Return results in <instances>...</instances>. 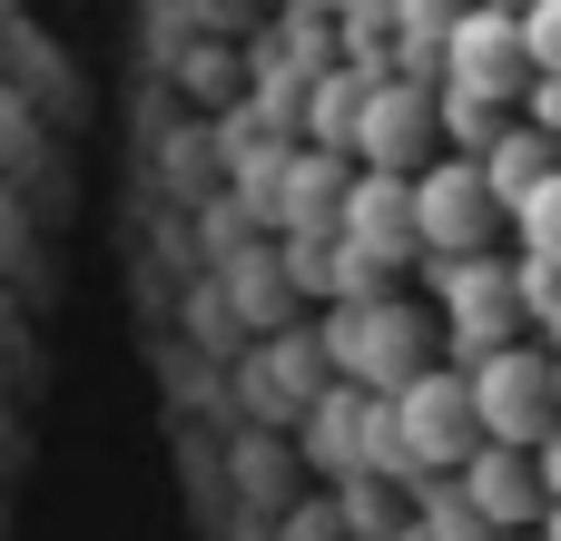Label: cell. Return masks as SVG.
I'll return each mask as SVG.
<instances>
[{
  "label": "cell",
  "instance_id": "cell-13",
  "mask_svg": "<svg viewBox=\"0 0 561 541\" xmlns=\"http://www.w3.org/2000/svg\"><path fill=\"white\" fill-rule=\"evenodd\" d=\"M483 10H533V0H483Z\"/></svg>",
  "mask_w": 561,
  "mask_h": 541
},
{
  "label": "cell",
  "instance_id": "cell-1",
  "mask_svg": "<svg viewBox=\"0 0 561 541\" xmlns=\"http://www.w3.org/2000/svg\"><path fill=\"white\" fill-rule=\"evenodd\" d=\"M424 286V306H434V325H444V345H434V365H454V375H473V365H493L503 345H523V286H513V256H463V266H424L414 276Z\"/></svg>",
  "mask_w": 561,
  "mask_h": 541
},
{
  "label": "cell",
  "instance_id": "cell-10",
  "mask_svg": "<svg viewBox=\"0 0 561 541\" xmlns=\"http://www.w3.org/2000/svg\"><path fill=\"white\" fill-rule=\"evenodd\" d=\"M463 10H473V0H394V30H404V39H454Z\"/></svg>",
  "mask_w": 561,
  "mask_h": 541
},
{
  "label": "cell",
  "instance_id": "cell-5",
  "mask_svg": "<svg viewBox=\"0 0 561 541\" xmlns=\"http://www.w3.org/2000/svg\"><path fill=\"white\" fill-rule=\"evenodd\" d=\"M444 89H463V99H493V108H513V99H533V49H523V10H463L454 20V39H444Z\"/></svg>",
  "mask_w": 561,
  "mask_h": 541
},
{
  "label": "cell",
  "instance_id": "cell-12",
  "mask_svg": "<svg viewBox=\"0 0 561 541\" xmlns=\"http://www.w3.org/2000/svg\"><path fill=\"white\" fill-rule=\"evenodd\" d=\"M542 345H552V365H561V315H552V325H542Z\"/></svg>",
  "mask_w": 561,
  "mask_h": 541
},
{
  "label": "cell",
  "instance_id": "cell-2",
  "mask_svg": "<svg viewBox=\"0 0 561 541\" xmlns=\"http://www.w3.org/2000/svg\"><path fill=\"white\" fill-rule=\"evenodd\" d=\"M473 434L493 444V453H542L561 434V365L552 345H503L493 365H473ZM473 444V453H483Z\"/></svg>",
  "mask_w": 561,
  "mask_h": 541
},
{
  "label": "cell",
  "instance_id": "cell-11",
  "mask_svg": "<svg viewBox=\"0 0 561 541\" xmlns=\"http://www.w3.org/2000/svg\"><path fill=\"white\" fill-rule=\"evenodd\" d=\"M345 30H394V0H335Z\"/></svg>",
  "mask_w": 561,
  "mask_h": 541
},
{
  "label": "cell",
  "instance_id": "cell-7",
  "mask_svg": "<svg viewBox=\"0 0 561 541\" xmlns=\"http://www.w3.org/2000/svg\"><path fill=\"white\" fill-rule=\"evenodd\" d=\"M542 177H561V138H552V128H533V118H513V128L493 138V158H483V187H493V207H503V217H523Z\"/></svg>",
  "mask_w": 561,
  "mask_h": 541
},
{
  "label": "cell",
  "instance_id": "cell-4",
  "mask_svg": "<svg viewBox=\"0 0 561 541\" xmlns=\"http://www.w3.org/2000/svg\"><path fill=\"white\" fill-rule=\"evenodd\" d=\"M434 158H444V89H414V79L365 89L355 168H365V177H424Z\"/></svg>",
  "mask_w": 561,
  "mask_h": 541
},
{
  "label": "cell",
  "instance_id": "cell-8",
  "mask_svg": "<svg viewBox=\"0 0 561 541\" xmlns=\"http://www.w3.org/2000/svg\"><path fill=\"white\" fill-rule=\"evenodd\" d=\"M513 237H523V256L561 266V177H542V187H533V207L513 217Z\"/></svg>",
  "mask_w": 561,
  "mask_h": 541
},
{
  "label": "cell",
  "instance_id": "cell-3",
  "mask_svg": "<svg viewBox=\"0 0 561 541\" xmlns=\"http://www.w3.org/2000/svg\"><path fill=\"white\" fill-rule=\"evenodd\" d=\"M414 227H424V266H463V256H493V237L513 227L483 187V158H434L414 177Z\"/></svg>",
  "mask_w": 561,
  "mask_h": 541
},
{
  "label": "cell",
  "instance_id": "cell-9",
  "mask_svg": "<svg viewBox=\"0 0 561 541\" xmlns=\"http://www.w3.org/2000/svg\"><path fill=\"white\" fill-rule=\"evenodd\" d=\"M523 49H533V79H561V0L523 10Z\"/></svg>",
  "mask_w": 561,
  "mask_h": 541
},
{
  "label": "cell",
  "instance_id": "cell-6",
  "mask_svg": "<svg viewBox=\"0 0 561 541\" xmlns=\"http://www.w3.org/2000/svg\"><path fill=\"white\" fill-rule=\"evenodd\" d=\"M335 237L375 266V276H424V227H414V177H365L355 168V187H345V217H335Z\"/></svg>",
  "mask_w": 561,
  "mask_h": 541
}]
</instances>
